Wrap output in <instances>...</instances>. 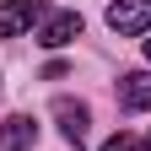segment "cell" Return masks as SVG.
I'll return each instance as SVG.
<instances>
[{
	"mask_svg": "<svg viewBox=\"0 0 151 151\" xmlns=\"http://www.w3.org/2000/svg\"><path fill=\"white\" fill-rule=\"evenodd\" d=\"M103 22L119 32V38H135V32H151V0H113Z\"/></svg>",
	"mask_w": 151,
	"mask_h": 151,
	"instance_id": "obj_1",
	"label": "cell"
},
{
	"mask_svg": "<svg viewBox=\"0 0 151 151\" xmlns=\"http://www.w3.org/2000/svg\"><path fill=\"white\" fill-rule=\"evenodd\" d=\"M76 38H81V11H54V16H43V27H38V43L43 49H65Z\"/></svg>",
	"mask_w": 151,
	"mask_h": 151,
	"instance_id": "obj_3",
	"label": "cell"
},
{
	"mask_svg": "<svg viewBox=\"0 0 151 151\" xmlns=\"http://www.w3.org/2000/svg\"><path fill=\"white\" fill-rule=\"evenodd\" d=\"M97 151H151V129H146V135H129V129H119V135H113V140H103Z\"/></svg>",
	"mask_w": 151,
	"mask_h": 151,
	"instance_id": "obj_7",
	"label": "cell"
},
{
	"mask_svg": "<svg viewBox=\"0 0 151 151\" xmlns=\"http://www.w3.org/2000/svg\"><path fill=\"white\" fill-rule=\"evenodd\" d=\"M119 108H124V113H146V108H151V70L119 76Z\"/></svg>",
	"mask_w": 151,
	"mask_h": 151,
	"instance_id": "obj_5",
	"label": "cell"
},
{
	"mask_svg": "<svg viewBox=\"0 0 151 151\" xmlns=\"http://www.w3.org/2000/svg\"><path fill=\"white\" fill-rule=\"evenodd\" d=\"M146 60H151V38H146Z\"/></svg>",
	"mask_w": 151,
	"mask_h": 151,
	"instance_id": "obj_8",
	"label": "cell"
},
{
	"mask_svg": "<svg viewBox=\"0 0 151 151\" xmlns=\"http://www.w3.org/2000/svg\"><path fill=\"white\" fill-rule=\"evenodd\" d=\"M43 0H0V38H22L32 22H43Z\"/></svg>",
	"mask_w": 151,
	"mask_h": 151,
	"instance_id": "obj_2",
	"label": "cell"
},
{
	"mask_svg": "<svg viewBox=\"0 0 151 151\" xmlns=\"http://www.w3.org/2000/svg\"><path fill=\"white\" fill-rule=\"evenodd\" d=\"M54 119H60V135H65L70 146H86V135H92V113H86V103L60 97V103H54Z\"/></svg>",
	"mask_w": 151,
	"mask_h": 151,
	"instance_id": "obj_4",
	"label": "cell"
},
{
	"mask_svg": "<svg viewBox=\"0 0 151 151\" xmlns=\"http://www.w3.org/2000/svg\"><path fill=\"white\" fill-rule=\"evenodd\" d=\"M32 140H38V124L27 113H11V119L0 124V146L6 151H32Z\"/></svg>",
	"mask_w": 151,
	"mask_h": 151,
	"instance_id": "obj_6",
	"label": "cell"
}]
</instances>
